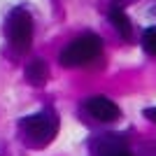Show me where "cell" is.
<instances>
[{
    "instance_id": "cell-8",
    "label": "cell",
    "mask_w": 156,
    "mask_h": 156,
    "mask_svg": "<svg viewBox=\"0 0 156 156\" xmlns=\"http://www.w3.org/2000/svg\"><path fill=\"white\" fill-rule=\"evenodd\" d=\"M142 47H144V51L149 54V56H156V28L144 30V35H142Z\"/></svg>"
},
{
    "instance_id": "cell-2",
    "label": "cell",
    "mask_w": 156,
    "mask_h": 156,
    "mask_svg": "<svg viewBox=\"0 0 156 156\" xmlns=\"http://www.w3.org/2000/svg\"><path fill=\"white\" fill-rule=\"evenodd\" d=\"M103 49V40L93 35V33H86L82 37L72 40L70 44L61 51V65L65 68H79V65H86L89 61H93Z\"/></svg>"
},
{
    "instance_id": "cell-9",
    "label": "cell",
    "mask_w": 156,
    "mask_h": 156,
    "mask_svg": "<svg viewBox=\"0 0 156 156\" xmlns=\"http://www.w3.org/2000/svg\"><path fill=\"white\" fill-rule=\"evenodd\" d=\"M133 156H156V140H147L137 147V154Z\"/></svg>"
},
{
    "instance_id": "cell-6",
    "label": "cell",
    "mask_w": 156,
    "mask_h": 156,
    "mask_svg": "<svg viewBox=\"0 0 156 156\" xmlns=\"http://www.w3.org/2000/svg\"><path fill=\"white\" fill-rule=\"evenodd\" d=\"M47 77H49V68H47V63L42 58H35V61H30V63L26 65V79L30 84L42 86L47 82Z\"/></svg>"
},
{
    "instance_id": "cell-11",
    "label": "cell",
    "mask_w": 156,
    "mask_h": 156,
    "mask_svg": "<svg viewBox=\"0 0 156 156\" xmlns=\"http://www.w3.org/2000/svg\"><path fill=\"white\" fill-rule=\"evenodd\" d=\"M103 156H133V154H130V151H128V149H126V147H124V149H117V151H110V154H103Z\"/></svg>"
},
{
    "instance_id": "cell-10",
    "label": "cell",
    "mask_w": 156,
    "mask_h": 156,
    "mask_svg": "<svg viewBox=\"0 0 156 156\" xmlns=\"http://www.w3.org/2000/svg\"><path fill=\"white\" fill-rule=\"evenodd\" d=\"M144 117L149 119L151 124H156V107H147V110H144Z\"/></svg>"
},
{
    "instance_id": "cell-1",
    "label": "cell",
    "mask_w": 156,
    "mask_h": 156,
    "mask_svg": "<svg viewBox=\"0 0 156 156\" xmlns=\"http://www.w3.org/2000/svg\"><path fill=\"white\" fill-rule=\"evenodd\" d=\"M21 133H23V142L28 147L42 149L58 133V117L51 110H44L40 114L26 117V119H21Z\"/></svg>"
},
{
    "instance_id": "cell-3",
    "label": "cell",
    "mask_w": 156,
    "mask_h": 156,
    "mask_svg": "<svg viewBox=\"0 0 156 156\" xmlns=\"http://www.w3.org/2000/svg\"><path fill=\"white\" fill-rule=\"evenodd\" d=\"M5 33H7V40L9 44L16 49L19 54L28 51L30 49V42H33V19L26 9H12L9 16L5 21Z\"/></svg>"
},
{
    "instance_id": "cell-7",
    "label": "cell",
    "mask_w": 156,
    "mask_h": 156,
    "mask_svg": "<svg viewBox=\"0 0 156 156\" xmlns=\"http://www.w3.org/2000/svg\"><path fill=\"white\" fill-rule=\"evenodd\" d=\"M124 147H126L124 135H100V140L93 144V149H96L98 156L110 154V151H117V149H124Z\"/></svg>"
},
{
    "instance_id": "cell-5",
    "label": "cell",
    "mask_w": 156,
    "mask_h": 156,
    "mask_svg": "<svg viewBox=\"0 0 156 156\" xmlns=\"http://www.w3.org/2000/svg\"><path fill=\"white\" fill-rule=\"evenodd\" d=\"M110 21H112V26L117 28V33H119L124 40H130V37H133V23H130V19L126 16L124 9L112 7V9H110Z\"/></svg>"
},
{
    "instance_id": "cell-4",
    "label": "cell",
    "mask_w": 156,
    "mask_h": 156,
    "mask_svg": "<svg viewBox=\"0 0 156 156\" xmlns=\"http://www.w3.org/2000/svg\"><path fill=\"white\" fill-rule=\"evenodd\" d=\"M84 107H86V112H89L93 119L103 121V124L117 121V119L121 117V110H119V107L112 103L107 96H91V98L84 103Z\"/></svg>"
}]
</instances>
